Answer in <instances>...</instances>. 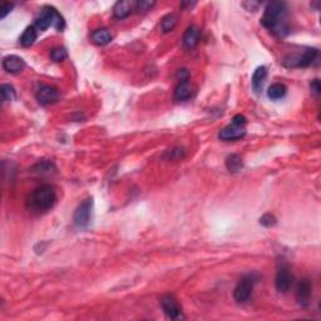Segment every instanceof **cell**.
<instances>
[{"instance_id":"cell-1","label":"cell","mask_w":321,"mask_h":321,"mask_svg":"<svg viewBox=\"0 0 321 321\" xmlns=\"http://www.w3.org/2000/svg\"><path fill=\"white\" fill-rule=\"evenodd\" d=\"M286 4L282 1H272L266 6L261 18V24L279 36L287 34L288 28L285 22Z\"/></svg>"},{"instance_id":"cell-2","label":"cell","mask_w":321,"mask_h":321,"mask_svg":"<svg viewBox=\"0 0 321 321\" xmlns=\"http://www.w3.org/2000/svg\"><path fill=\"white\" fill-rule=\"evenodd\" d=\"M55 202H57V194H55L54 188L49 185H44L36 188L28 200L30 208L40 211V212L50 210L55 204Z\"/></svg>"},{"instance_id":"cell-3","label":"cell","mask_w":321,"mask_h":321,"mask_svg":"<svg viewBox=\"0 0 321 321\" xmlns=\"http://www.w3.org/2000/svg\"><path fill=\"white\" fill-rule=\"evenodd\" d=\"M34 27L40 32H44L49 27H54L55 29L62 32L66 27V22H64L62 15L58 13L57 9L53 8V6H44L39 14V17L37 18Z\"/></svg>"},{"instance_id":"cell-4","label":"cell","mask_w":321,"mask_h":321,"mask_svg":"<svg viewBox=\"0 0 321 321\" xmlns=\"http://www.w3.org/2000/svg\"><path fill=\"white\" fill-rule=\"evenodd\" d=\"M319 55V50L315 48H309L301 54H292L282 60V64L287 68H306L311 66Z\"/></svg>"},{"instance_id":"cell-5","label":"cell","mask_w":321,"mask_h":321,"mask_svg":"<svg viewBox=\"0 0 321 321\" xmlns=\"http://www.w3.org/2000/svg\"><path fill=\"white\" fill-rule=\"evenodd\" d=\"M255 282L256 280L252 275L243 276V278L239 281V283L236 285L234 291V297L239 304H243V302L248 301V299H250L251 295H252Z\"/></svg>"},{"instance_id":"cell-6","label":"cell","mask_w":321,"mask_h":321,"mask_svg":"<svg viewBox=\"0 0 321 321\" xmlns=\"http://www.w3.org/2000/svg\"><path fill=\"white\" fill-rule=\"evenodd\" d=\"M92 210H93V199L84 200L82 203L79 204L78 208L74 212V225H76L78 229H84L89 225L90 222V216H92Z\"/></svg>"},{"instance_id":"cell-7","label":"cell","mask_w":321,"mask_h":321,"mask_svg":"<svg viewBox=\"0 0 321 321\" xmlns=\"http://www.w3.org/2000/svg\"><path fill=\"white\" fill-rule=\"evenodd\" d=\"M160 306L163 309L164 314L168 316L172 320H180L182 319V310H181L180 305H178L177 300L174 299L171 295H166L160 300Z\"/></svg>"},{"instance_id":"cell-8","label":"cell","mask_w":321,"mask_h":321,"mask_svg":"<svg viewBox=\"0 0 321 321\" xmlns=\"http://www.w3.org/2000/svg\"><path fill=\"white\" fill-rule=\"evenodd\" d=\"M292 278L291 272L287 267H281L280 270L276 274V279H275V286L276 290L279 292H282V294H286V292L291 288L292 286Z\"/></svg>"},{"instance_id":"cell-9","label":"cell","mask_w":321,"mask_h":321,"mask_svg":"<svg viewBox=\"0 0 321 321\" xmlns=\"http://www.w3.org/2000/svg\"><path fill=\"white\" fill-rule=\"evenodd\" d=\"M37 99L41 106H48V104L54 103L58 99L57 88L48 84L39 85L38 90H37Z\"/></svg>"},{"instance_id":"cell-10","label":"cell","mask_w":321,"mask_h":321,"mask_svg":"<svg viewBox=\"0 0 321 321\" xmlns=\"http://www.w3.org/2000/svg\"><path fill=\"white\" fill-rule=\"evenodd\" d=\"M245 134H246L245 125H240L232 122L231 124L226 125L223 129H221L218 137H220L222 141H235V139L242 138Z\"/></svg>"},{"instance_id":"cell-11","label":"cell","mask_w":321,"mask_h":321,"mask_svg":"<svg viewBox=\"0 0 321 321\" xmlns=\"http://www.w3.org/2000/svg\"><path fill=\"white\" fill-rule=\"evenodd\" d=\"M310 297H311V283L308 279H302L297 285L296 290V300L297 304L301 308H306L310 304Z\"/></svg>"},{"instance_id":"cell-12","label":"cell","mask_w":321,"mask_h":321,"mask_svg":"<svg viewBox=\"0 0 321 321\" xmlns=\"http://www.w3.org/2000/svg\"><path fill=\"white\" fill-rule=\"evenodd\" d=\"M195 94L194 84L188 80H181L174 89V99L176 101H187Z\"/></svg>"},{"instance_id":"cell-13","label":"cell","mask_w":321,"mask_h":321,"mask_svg":"<svg viewBox=\"0 0 321 321\" xmlns=\"http://www.w3.org/2000/svg\"><path fill=\"white\" fill-rule=\"evenodd\" d=\"M24 60L20 57H18V55H8V57H5L3 59V68L8 73H19V72H22L24 69Z\"/></svg>"},{"instance_id":"cell-14","label":"cell","mask_w":321,"mask_h":321,"mask_svg":"<svg viewBox=\"0 0 321 321\" xmlns=\"http://www.w3.org/2000/svg\"><path fill=\"white\" fill-rule=\"evenodd\" d=\"M134 6H136V1H118L113 8V15L117 19H124L132 13Z\"/></svg>"},{"instance_id":"cell-15","label":"cell","mask_w":321,"mask_h":321,"mask_svg":"<svg viewBox=\"0 0 321 321\" xmlns=\"http://www.w3.org/2000/svg\"><path fill=\"white\" fill-rule=\"evenodd\" d=\"M199 39H200V32L196 27H190L183 34L182 38V43L183 45L187 48V49H192L195 46L199 44Z\"/></svg>"},{"instance_id":"cell-16","label":"cell","mask_w":321,"mask_h":321,"mask_svg":"<svg viewBox=\"0 0 321 321\" xmlns=\"http://www.w3.org/2000/svg\"><path fill=\"white\" fill-rule=\"evenodd\" d=\"M90 38H92V41L94 44H97V45L99 46H103L111 43L113 37H112L111 32H109L108 29L102 28V29L94 30V32L92 33V36H90Z\"/></svg>"},{"instance_id":"cell-17","label":"cell","mask_w":321,"mask_h":321,"mask_svg":"<svg viewBox=\"0 0 321 321\" xmlns=\"http://www.w3.org/2000/svg\"><path fill=\"white\" fill-rule=\"evenodd\" d=\"M266 76H267V69H266V67H264V66L259 67V68H256V71L253 72L252 88L256 93H260L262 90V87H264Z\"/></svg>"},{"instance_id":"cell-18","label":"cell","mask_w":321,"mask_h":321,"mask_svg":"<svg viewBox=\"0 0 321 321\" xmlns=\"http://www.w3.org/2000/svg\"><path fill=\"white\" fill-rule=\"evenodd\" d=\"M286 92H287V89H286L285 85L281 84V83H275V84H272L267 89V97L271 101H279V99L285 97Z\"/></svg>"},{"instance_id":"cell-19","label":"cell","mask_w":321,"mask_h":321,"mask_svg":"<svg viewBox=\"0 0 321 321\" xmlns=\"http://www.w3.org/2000/svg\"><path fill=\"white\" fill-rule=\"evenodd\" d=\"M37 37H38V33H37V28L34 27H28L27 29L24 30V33L20 37V44L23 46H30L33 45L34 41L37 40Z\"/></svg>"},{"instance_id":"cell-20","label":"cell","mask_w":321,"mask_h":321,"mask_svg":"<svg viewBox=\"0 0 321 321\" xmlns=\"http://www.w3.org/2000/svg\"><path fill=\"white\" fill-rule=\"evenodd\" d=\"M226 167L230 172H239L243 167V162L241 156L230 155L226 160Z\"/></svg>"},{"instance_id":"cell-21","label":"cell","mask_w":321,"mask_h":321,"mask_svg":"<svg viewBox=\"0 0 321 321\" xmlns=\"http://www.w3.org/2000/svg\"><path fill=\"white\" fill-rule=\"evenodd\" d=\"M176 24H177V17L174 14H168L160 22V29L163 33H169L174 29Z\"/></svg>"},{"instance_id":"cell-22","label":"cell","mask_w":321,"mask_h":321,"mask_svg":"<svg viewBox=\"0 0 321 321\" xmlns=\"http://www.w3.org/2000/svg\"><path fill=\"white\" fill-rule=\"evenodd\" d=\"M0 94H1V98H3L4 102H11L17 97L15 89L10 84H1V87H0Z\"/></svg>"},{"instance_id":"cell-23","label":"cell","mask_w":321,"mask_h":321,"mask_svg":"<svg viewBox=\"0 0 321 321\" xmlns=\"http://www.w3.org/2000/svg\"><path fill=\"white\" fill-rule=\"evenodd\" d=\"M155 1H150V0H138V1H136V6H134V9H136L137 11H139V13H144V11H148L152 9V6L155 5Z\"/></svg>"},{"instance_id":"cell-24","label":"cell","mask_w":321,"mask_h":321,"mask_svg":"<svg viewBox=\"0 0 321 321\" xmlns=\"http://www.w3.org/2000/svg\"><path fill=\"white\" fill-rule=\"evenodd\" d=\"M50 58H52L54 62H62L67 58V50L64 48H54L50 52Z\"/></svg>"},{"instance_id":"cell-25","label":"cell","mask_w":321,"mask_h":321,"mask_svg":"<svg viewBox=\"0 0 321 321\" xmlns=\"http://www.w3.org/2000/svg\"><path fill=\"white\" fill-rule=\"evenodd\" d=\"M276 222H278V220H276L275 216L271 215V213H265V215L260 218V223H261L262 226H265V227L275 226Z\"/></svg>"},{"instance_id":"cell-26","label":"cell","mask_w":321,"mask_h":321,"mask_svg":"<svg viewBox=\"0 0 321 321\" xmlns=\"http://www.w3.org/2000/svg\"><path fill=\"white\" fill-rule=\"evenodd\" d=\"M14 8V4L11 3H3V5H1V14H0V18L3 19V18H5L6 15H8L9 13L11 11V9Z\"/></svg>"},{"instance_id":"cell-27","label":"cell","mask_w":321,"mask_h":321,"mask_svg":"<svg viewBox=\"0 0 321 321\" xmlns=\"http://www.w3.org/2000/svg\"><path fill=\"white\" fill-rule=\"evenodd\" d=\"M310 89H311V92H313L315 95L320 94L321 85H320V82H319V79H315V80H313V82H311Z\"/></svg>"}]
</instances>
